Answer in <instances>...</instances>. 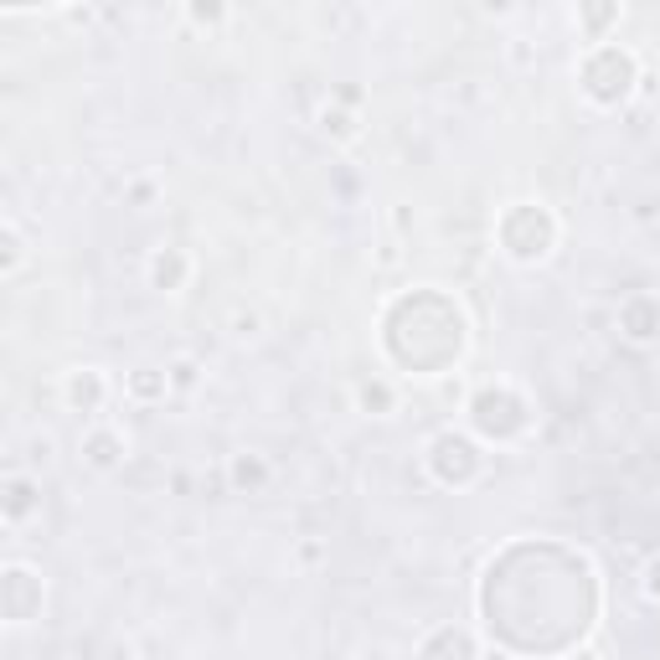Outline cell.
Wrapping results in <instances>:
<instances>
[{
  "label": "cell",
  "mask_w": 660,
  "mask_h": 660,
  "mask_svg": "<svg viewBox=\"0 0 660 660\" xmlns=\"http://www.w3.org/2000/svg\"><path fill=\"white\" fill-rule=\"evenodd\" d=\"M192 21H223V11L217 6H192Z\"/></svg>",
  "instance_id": "21"
},
{
  "label": "cell",
  "mask_w": 660,
  "mask_h": 660,
  "mask_svg": "<svg viewBox=\"0 0 660 660\" xmlns=\"http://www.w3.org/2000/svg\"><path fill=\"white\" fill-rule=\"evenodd\" d=\"M635 83H640V62H635V52H625V47H599V52H588L584 93L594 99V104H604V109L625 104Z\"/></svg>",
  "instance_id": "1"
},
{
  "label": "cell",
  "mask_w": 660,
  "mask_h": 660,
  "mask_svg": "<svg viewBox=\"0 0 660 660\" xmlns=\"http://www.w3.org/2000/svg\"><path fill=\"white\" fill-rule=\"evenodd\" d=\"M186 274H192V258L181 254V248H161L151 258V285L155 289H181L186 285Z\"/></svg>",
  "instance_id": "11"
},
{
  "label": "cell",
  "mask_w": 660,
  "mask_h": 660,
  "mask_svg": "<svg viewBox=\"0 0 660 660\" xmlns=\"http://www.w3.org/2000/svg\"><path fill=\"white\" fill-rule=\"evenodd\" d=\"M0 248H6V254H0V274H16L21 269V258H27V248H21V233H16L11 223L0 227Z\"/></svg>",
  "instance_id": "16"
},
{
  "label": "cell",
  "mask_w": 660,
  "mask_h": 660,
  "mask_svg": "<svg viewBox=\"0 0 660 660\" xmlns=\"http://www.w3.org/2000/svg\"><path fill=\"white\" fill-rule=\"evenodd\" d=\"M320 130H326V135H336V140H351V135H357V120H351V114H341V109H326V114H320Z\"/></svg>",
  "instance_id": "17"
},
{
  "label": "cell",
  "mask_w": 660,
  "mask_h": 660,
  "mask_svg": "<svg viewBox=\"0 0 660 660\" xmlns=\"http://www.w3.org/2000/svg\"><path fill=\"white\" fill-rule=\"evenodd\" d=\"M619 330L630 336V341H660V300H650V295H635V300H625V310H619Z\"/></svg>",
  "instance_id": "6"
},
{
  "label": "cell",
  "mask_w": 660,
  "mask_h": 660,
  "mask_svg": "<svg viewBox=\"0 0 660 660\" xmlns=\"http://www.w3.org/2000/svg\"><path fill=\"white\" fill-rule=\"evenodd\" d=\"M609 21H619V6H604V11H584V27H609Z\"/></svg>",
  "instance_id": "18"
},
{
  "label": "cell",
  "mask_w": 660,
  "mask_h": 660,
  "mask_svg": "<svg viewBox=\"0 0 660 660\" xmlns=\"http://www.w3.org/2000/svg\"><path fill=\"white\" fill-rule=\"evenodd\" d=\"M495 660H506V656H495Z\"/></svg>",
  "instance_id": "25"
},
{
  "label": "cell",
  "mask_w": 660,
  "mask_h": 660,
  "mask_svg": "<svg viewBox=\"0 0 660 660\" xmlns=\"http://www.w3.org/2000/svg\"><path fill=\"white\" fill-rule=\"evenodd\" d=\"M429 470H434V481L439 485H470V481H481V470H485V454L481 444L470 434H439L434 444H429Z\"/></svg>",
  "instance_id": "2"
},
{
  "label": "cell",
  "mask_w": 660,
  "mask_h": 660,
  "mask_svg": "<svg viewBox=\"0 0 660 660\" xmlns=\"http://www.w3.org/2000/svg\"><path fill=\"white\" fill-rule=\"evenodd\" d=\"M419 660H481V656H475V640L465 630H434L423 640Z\"/></svg>",
  "instance_id": "8"
},
{
  "label": "cell",
  "mask_w": 660,
  "mask_h": 660,
  "mask_svg": "<svg viewBox=\"0 0 660 660\" xmlns=\"http://www.w3.org/2000/svg\"><path fill=\"white\" fill-rule=\"evenodd\" d=\"M357 403L367 408V413H392V388H388V382H361Z\"/></svg>",
  "instance_id": "15"
},
{
  "label": "cell",
  "mask_w": 660,
  "mask_h": 660,
  "mask_svg": "<svg viewBox=\"0 0 660 660\" xmlns=\"http://www.w3.org/2000/svg\"><path fill=\"white\" fill-rule=\"evenodd\" d=\"M37 506V485L27 481V475H11V485H6V522H27V511Z\"/></svg>",
  "instance_id": "13"
},
{
  "label": "cell",
  "mask_w": 660,
  "mask_h": 660,
  "mask_svg": "<svg viewBox=\"0 0 660 660\" xmlns=\"http://www.w3.org/2000/svg\"><path fill=\"white\" fill-rule=\"evenodd\" d=\"M130 398L135 403H165V392H171V377L161 372V367H140V372H130Z\"/></svg>",
  "instance_id": "12"
},
{
  "label": "cell",
  "mask_w": 660,
  "mask_h": 660,
  "mask_svg": "<svg viewBox=\"0 0 660 660\" xmlns=\"http://www.w3.org/2000/svg\"><path fill=\"white\" fill-rule=\"evenodd\" d=\"M165 377H171V392H192L196 382H202V361H196V357H176L171 367H165Z\"/></svg>",
  "instance_id": "14"
},
{
  "label": "cell",
  "mask_w": 660,
  "mask_h": 660,
  "mask_svg": "<svg viewBox=\"0 0 660 660\" xmlns=\"http://www.w3.org/2000/svg\"><path fill=\"white\" fill-rule=\"evenodd\" d=\"M367 660H388V656H382V650H377V656H367Z\"/></svg>",
  "instance_id": "24"
},
{
  "label": "cell",
  "mask_w": 660,
  "mask_h": 660,
  "mask_svg": "<svg viewBox=\"0 0 660 660\" xmlns=\"http://www.w3.org/2000/svg\"><path fill=\"white\" fill-rule=\"evenodd\" d=\"M573 660H599V656H594V650H578V656H573Z\"/></svg>",
  "instance_id": "23"
},
{
  "label": "cell",
  "mask_w": 660,
  "mask_h": 660,
  "mask_svg": "<svg viewBox=\"0 0 660 660\" xmlns=\"http://www.w3.org/2000/svg\"><path fill=\"white\" fill-rule=\"evenodd\" d=\"M553 238H557V227L553 217L542 207H516L501 223V243H506V254L511 258H522V264H537V258L553 254Z\"/></svg>",
  "instance_id": "3"
},
{
  "label": "cell",
  "mask_w": 660,
  "mask_h": 660,
  "mask_svg": "<svg viewBox=\"0 0 660 660\" xmlns=\"http://www.w3.org/2000/svg\"><path fill=\"white\" fill-rule=\"evenodd\" d=\"M227 481H233V491L258 495L264 485L274 481V470H269V460H264V454H233V465H227Z\"/></svg>",
  "instance_id": "10"
},
{
  "label": "cell",
  "mask_w": 660,
  "mask_h": 660,
  "mask_svg": "<svg viewBox=\"0 0 660 660\" xmlns=\"http://www.w3.org/2000/svg\"><path fill=\"white\" fill-rule=\"evenodd\" d=\"M233 336H243V341H248V336H258V316H238V330H233Z\"/></svg>",
  "instance_id": "20"
},
{
  "label": "cell",
  "mask_w": 660,
  "mask_h": 660,
  "mask_svg": "<svg viewBox=\"0 0 660 660\" xmlns=\"http://www.w3.org/2000/svg\"><path fill=\"white\" fill-rule=\"evenodd\" d=\"M37 609H42V578L31 568H21V563L6 568V619H11V625H27Z\"/></svg>",
  "instance_id": "5"
},
{
  "label": "cell",
  "mask_w": 660,
  "mask_h": 660,
  "mask_svg": "<svg viewBox=\"0 0 660 660\" xmlns=\"http://www.w3.org/2000/svg\"><path fill=\"white\" fill-rule=\"evenodd\" d=\"M68 403L78 408V413H99V408H104V372H93V367H83V372H73L68 377Z\"/></svg>",
  "instance_id": "9"
},
{
  "label": "cell",
  "mask_w": 660,
  "mask_h": 660,
  "mask_svg": "<svg viewBox=\"0 0 660 660\" xmlns=\"http://www.w3.org/2000/svg\"><path fill=\"white\" fill-rule=\"evenodd\" d=\"M646 594H650V599H660V557L646 568Z\"/></svg>",
  "instance_id": "19"
},
{
  "label": "cell",
  "mask_w": 660,
  "mask_h": 660,
  "mask_svg": "<svg viewBox=\"0 0 660 660\" xmlns=\"http://www.w3.org/2000/svg\"><path fill=\"white\" fill-rule=\"evenodd\" d=\"M470 419L481 434H495V439H516L526 429V403L516 392L506 388H485L475 403H470Z\"/></svg>",
  "instance_id": "4"
},
{
  "label": "cell",
  "mask_w": 660,
  "mask_h": 660,
  "mask_svg": "<svg viewBox=\"0 0 660 660\" xmlns=\"http://www.w3.org/2000/svg\"><path fill=\"white\" fill-rule=\"evenodd\" d=\"M151 196H155V186H151V181H140L135 192H130V202H140V207H145V202H151Z\"/></svg>",
  "instance_id": "22"
},
{
  "label": "cell",
  "mask_w": 660,
  "mask_h": 660,
  "mask_svg": "<svg viewBox=\"0 0 660 660\" xmlns=\"http://www.w3.org/2000/svg\"><path fill=\"white\" fill-rule=\"evenodd\" d=\"M83 460L93 470H114L124 460V434L120 429H89L83 434Z\"/></svg>",
  "instance_id": "7"
}]
</instances>
